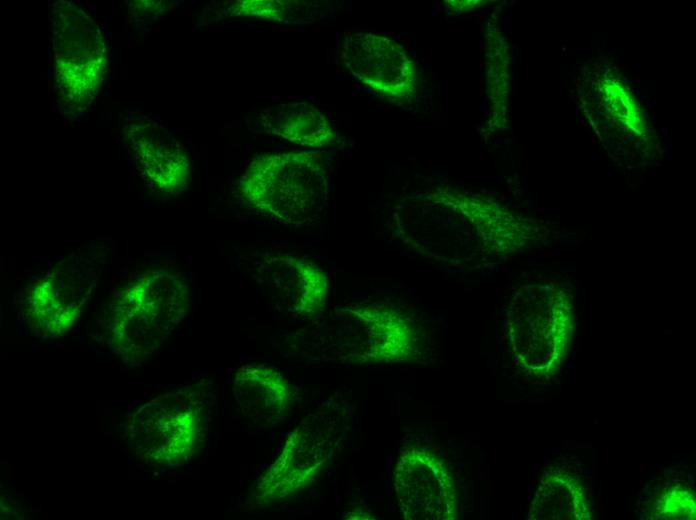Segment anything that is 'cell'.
Wrapping results in <instances>:
<instances>
[{
	"label": "cell",
	"mask_w": 696,
	"mask_h": 520,
	"mask_svg": "<svg viewBox=\"0 0 696 520\" xmlns=\"http://www.w3.org/2000/svg\"><path fill=\"white\" fill-rule=\"evenodd\" d=\"M190 290L172 271L150 269L133 276L109 307L112 349L132 362L156 352L188 314Z\"/></svg>",
	"instance_id": "6da1fadb"
},
{
	"label": "cell",
	"mask_w": 696,
	"mask_h": 520,
	"mask_svg": "<svg viewBox=\"0 0 696 520\" xmlns=\"http://www.w3.org/2000/svg\"><path fill=\"white\" fill-rule=\"evenodd\" d=\"M214 400L213 389L201 381L148 401L128 422L130 449L150 465L186 464L204 442Z\"/></svg>",
	"instance_id": "7a4b0ae2"
},
{
	"label": "cell",
	"mask_w": 696,
	"mask_h": 520,
	"mask_svg": "<svg viewBox=\"0 0 696 520\" xmlns=\"http://www.w3.org/2000/svg\"><path fill=\"white\" fill-rule=\"evenodd\" d=\"M240 193L263 216L284 225L300 226L316 220L324 210L329 173L317 153L261 155L243 174Z\"/></svg>",
	"instance_id": "3957f363"
},
{
	"label": "cell",
	"mask_w": 696,
	"mask_h": 520,
	"mask_svg": "<svg viewBox=\"0 0 696 520\" xmlns=\"http://www.w3.org/2000/svg\"><path fill=\"white\" fill-rule=\"evenodd\" d=\"M572 310L570 299L554 282L534 283L517 292L508 334L522 366L539 376L557 369L572 336Z\"/></svg>",
	"instance_id": "277c9868"
},
{
	"label": "cell",
	"mask_w": 696,
	"mask_h": 520,
	"mask_svg": "<svg viewBox=\"0 0 696 520\" xmlns=\"http://www.w3.org/2000/svg\"><path fill=\"white\" fill-rule=\"evenodd\" d=\"M56 91L64 108L86 109L103 83L108 50L97 24L69 2L52 11Z\"/></svg>",
	"instance_id": "5b68a950"
},
{
	"label": "cell",
	"mask_w": 696,
	"mask_h": 520,
	"mask_svg": "<svg viewBox=\"0 0 696 520\" xmlns=\"http://www.w3.org/2000/svg\"><path fill=\"white\" fill-rule=\"evenodd\" d=\"M342 431L326 411L306 416L288 435L275 461L256 481L252 496L258 504L283 500L307 487L331 459Z\"/></svg>",
	"instance_id": "8992f818"
},
{
	"label": "cell",
	"mask_w": 696,
	"mask_h": 520,
	"mask_svg": "<svg viewBox=\"0 0 696 520\" xmlns=\"http://www.w3.org/2000/svg\"><path fill=\"white\" fill-rule=\"evenodd\" d=\"M99 278L91 258L76 255L53 267L29 289L25 315L31 328L45 338L69 331L81 317Z\"/></svg>",
	"instance_id": "52a82bcc"
},
{
	"label": "cell",
	"mask_w": 696,
	"mask_h": 520,
	"mask_svg": "<svg viewBox=\"0 0 696 520\" xmlns=\"http://www.w3.org/2000/svg\"><path fill=\"white\" fill-rule=\"evenodd\" d=\"M334 328V356L350 363L398 362L414 356L415 330L396 310L382 305L346 307Z\"/></svg>",
	"instance_id": "ba28073f"
},
{
	"label": "cell",
	"mask_w": 696,
	"mask_h": 520,
	"mask_svg": "<svg viewBox=\"0 0 696 520\" xmlns=\"http://www.w3.org/2000/svg\"><path fill=\"white\" fill-rule=\"evenodd\" d=\"M394 487L402 515L414 520H452L457 513L454 480L429 450L411 448L398 459Z\"/></svg>",
	"instance_id": "9c48e42d"
},
{
	"label": "cell",
	"mask_w": 696,
	"mask_h": 520,
	"mask_svg": "<svg viewBox=\"0 0 696 520\" xmlns=\"http://www.w3.org/2000/svg\"><path fill=\"white\" fill-rule=\"evenodd\" d=\"M342 58L355 78L385 98L401 103L415 93L416 63L394 39L357 33L345 41Z\"/></svg>",
	"instance_id": "30bf717a"
},
{
	"label": "cell",
	"mask_w": 696,
	"mask_h": 520,
	"mask_svg": "<svg viewBox=\"0 0 696 520\" xmlns=\"http://www.w3.org/2000/svg\"><path fill=\"white\" fill-rule=\"evenodd\" d=\"M124 134L138 169L154 189L167 194L187 189L189 157L164 126L146 116L132 117Z\"/></svg>",
	"instance_id": "8fae6325"
},
{
	"label": "cell",
	"mask_w": 696,
	"mask_h": 520,
	"mask_svg": "<svg viewBox=\"0 0 696 520\" xmlns=\"http://www.w3.org/2000/svg\"><path fill=\"white\" fill-rule=\"evenodd\" d=\"M261 274L280 311L294 316L311 315L325 304L328 277L308 259L295 255L265 259Z\"/></svg>",
	"instance_id": "7c38bea8"
},
{
	"label": "cell",
	"mask_w": 696,
	"mask_h": 520,
	"mask_svg": "<svg viewBox=\"0 0 696 520\" xmlns=\"http://www.w3.org/2000/svg\"><path fill=\"white\" fill-rule=\"evenodd\" d=\"M233 395L240 412L258 424L273 425L286 417L294 388L277 369L243 365L235 373Z\"/></svg>",
	"instance_id": "4fadbf2b"
},
{
	"label": "cell",
	"mask_w": 696,
	"mask_h": 520,
	"mask_svg": "<svg viewBox=\"0 0 696 520\" xmlns=\"http://www.w3.org/2000/svg\"><path fill=\"white\" fill-rule=\"evenodd\" d=\"M267 133L301 146L320 148L333 143L336 134L325 114L307 102L283 103L261 114Z\"/></svg>",
	"instance_id": "5bb4252c"
},
{
	"label": "cell",
	"mask_w": 696,
	"mask_h": 520,
	"mask_svg": "<svg viewBox=\"0 0 696 520\" xmlns=\"http://www.w3.org/2000/svg\"><path fill=\"white\" fill-rule=\"evenodd\" d=\"M297 1H236L233 4V12L236 14L273 19L277 21L293 22L298 19L297 8L300 4Z\"/></svg>",
	"instance_id": "9a60e30c"
},
{
	"label": "cell",
	"mask_w": 696,
	"mask_h": 520,
	"mask_svg": "<svg viewBox=\"0 0 696 520\" xmlns=\"http://www.w3.org/2000/svg\"><path fill=\"white\" fill-rule=\"evenodd\" d=\"M657 503L656 510L661 511V518H694V497L685 490L672 489Z\"/></svg>",
	"instance_id": "2e32d148"
}]
</instances>
